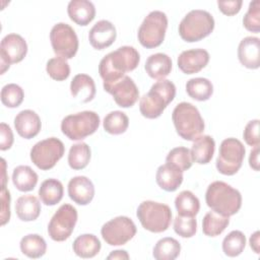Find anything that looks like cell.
Returning <instances> with one entry per match:
<instances>
[{
    "label": "cell",
    "mask_w": 260,
    "mask_h": 260,
    "mask_svg": "<svg viewBox=\"0 0 260 260\" xmlns=\"http://www.w3.org/2000/svg\"><path fill=\"white\" fill-rule=\"evenodd\" d=\"M90 160V148L85 142L73 144L68 153V165L72 170L84 169Z\"/></svg>",
    "instance_id": "e575fe53"
},
{
    "label": "cell",
    "mask_w": 260,
    "mask_h": 260,
    "mask_svg": "<svg viewBox=\"0 0 260 260\" xmlns=\"http://www.w3.org/2000/svg\"><path fill=\"white\" fill-rule=\"evenodd\" d=\"M136 215L145 230L156 234L167 231L172 220V210L169 205L151 200L141 202Z\"/></svg>",
    "instance_id": "8992f818"
},
{
    "label": "cell",
    "mask_w": 260,
    "mask_h": 260,
    "mask_svg": "<svg viewBox=\"0 0 260 260\" xmlns=\"http://www.w3.org/2000/svg\"><path fill=\"white\" fill-rule=\"evenodd\" d=\"M178 67L185 74H194L202 70L209 62V53L204 49L183 51L178 57Z\"/></svg>",
    "instance_id": "e0dca14e"
},
{
    "label": "cell",
    "mask_w": 260,
    "mask_h": 260,
    "mask_svg": "<svg viewBox=\"0 0 260 260\" xmlns=\"http://www.w3.org/2000/svg\"><path fill=\"white\" fill-rule=\"evenodd\" d=\"M205 201L211 210L230 217L240 210L242 195L231 185L222 181H214L207 187Z\"/></svg>",
    "instance_id": "7a4b0ae2"
},
{
    "label": "cell",
    "mask_w": 260,
    "mask_h": 260,
    "mask_svg": "<svg viewBox=\"0 0 260 260\" xmlns=\"http://www.w3.org/2000/svg\"><path fill=\"white\" fill-rule=\"evenodd\" d=\"M71 95L82 103H88L95 95V83L87 74H76L70 83Z\"/></svg>",
    "instance_id": "603a6c76"
},
{
    "label": "cell",
    "mask_w": 260,
    "mask_h": 260,
    "mask_svg": "<svg viewBox=\"0 0 260 260\" xmlns=\"http://www.w3.org/2000/svg\"><path fill=\"white\" fill-rule=\"evenodd\" d=\"M23 89L15 83H8L1 89V102L7 108H17L23 102Z\"/></svg>",
    "instance_id": "ab89813d"
},
{
    "label": "cell",
    "mask_w": 260,
    "mask_h": 260,
    "mask_svg": "<svg viewBox=\"0 0 260 260\" xmlns=\"http://www.w3.org/2000/svg\"><path fill=\"white\" fill-rule=\"evenodd\" d=\"M243 5L242 0H228V1H217L218 9L225 15L232 16L237 14Z\"/></svg>",
    "instance_id": "f6af8a7d"
},
{
    "label": "cell",
    "mask_w": 260,
    "mask_h": 260,
    "mask_svg": "<svg viewBox=\"0 0 260 260\" xmlns=\"http://www.w3.org/2000/svg\"><path fill=\"white\" fill-rule=\"evenodd\" d=\"M27 53V44L18 34L6 35L0 44L1 74H3L10 64L22 61Z\"/></svg>",
    "instance_id": "5bb4252c"
},
{
    "label": "cell",
    "mask_w": 260,
    "mask_h": 260,
    "mask_svg": "<svg viewBox=\"0 0 260 260\" xmlns=\"http://www.w3.org/2000/svg\"><path fill=\"white\" fill-rule=\"evenodd\" d=\"M15 212L22 221H32L41 213V203L34 195H22L15 202Z\"/></svg>",
    "instance_id": "484cf974"
},
{
    "label": "cell",
    "mask_w": 260,
    "mask_h": 260,
    "mask_svg": "<svg viewBox=\"0 0 260 260\" xmlns=\"http://www.w3.org/2000/svg\"><path fill=\"white\" fill-rule=\"evenodd\" d=\"M246 149L237 138H226L221 141L215 161L217 171L225 176H233L241 169Z\"/></svg>",
    "instance_id": "9c48e42d"
},
{
    "label": "cell",
    "mask_w": 260,
    "mask_h": 260,
    "mask_svg": "<svg viewBox=\"0 0 260 260\" xmlns=\"http://www.w3.org/2000/svg\"><path fill=\"white\" fill-rule=\"evenodd\" d=\"M174 231L182 238H191L196 234L197 221L194 216L178 215L174 219Z\"/></svg>",
    "instance_id": "60d3db41"
},
{
    "label": "cell",
    "mask_w": 260,
    "mask_h": 260,
    "mask_svg": "<svg viewBox=\"0 0 260 260\" xmlns=\"http://www.w3.org/2000/svg\"><path fill=\"white\" fill-rule=\"evenodd\" d=\"M10 219V193L6 186L1 187V224H6Z\"/></svg>",
    "instance_id": "ee69618b"
},
{
    "label": "cell",
    "mask_w": 260,
    "mask_h": 260,
    "mask_svg": "<svg viewBox=\"0 0 260 260\" xmlns=\"http://www.w3.org/2000/svg\"><path fill=\"white\" fill-rule=\"evenodd\" d=\"M155 180L162 190L167 192H174L183 182V172L176 166L166 162L158 167Z\"/></svg>",
    "instance_id": "44dd1931"
},
{
    "label": "cell",
    "mask_w": 260,
    "mask_h": 260,
    "mask_svg": "<svg viewBox=\"0 0 260 260\" xmlns=\"http://www.w3.org/2000/svg\"><path fill=\"white\" fill-rule=\"evenodd\" d=\"M168 27L167 14L159 10L149 12L138 28V41L147 49L160 46L165 40Z\"/></svg>",
    "instance_id": "ba28073f"
},
{
    "label": "cell",
    "mask_w": 260,
    "mask_h": 260,
    "mask_svg": "<svg viewBox=\"0 0 260 260\" xmlns=\"http://www.w3.org/2000/svg\"><path fill=\"white\" fill-rule=\"evenodd\" d=\"M238 58L242 65L249 69L260 66V40L257 37L244 38L238 47Z\"/></svg>",
    "instance_id": "ffe728a7"
},
{
    "label": "cell",
    "mask_w": 260,
    "mask_h": 260,
    "mask_svg": "<svg viewBox=\"0 0 260 260\" xmlns=\"http://www.w3.org/2000/svg\"><path fill=\"white\" fill-rule=\"evenodd\" d=\"M14 127L19 136L24 139L36 137L42 128L39 115L32 110L20 111L14 118Z\"/></svg>",
    "instance_id": "d6986e66"
},
{
    "label": "cell",
    "mask_w": 260,
    "mask_h": 260,
    "mask_svg": "<svg viewBox=\"0 0 260 260\" xmlns=\"http://www.w3.org/2000/svg\"><path fill=\"white\" fill-rule=\"evenodd\" d=\"M38 179V174L28 166H18L12 173V182L16 189L21 192L34 190Z\"/></svg>",
    "instance_id": "f1b7e54d"
},
{
    "label": "cell",
    "mask_w": 260,
    "mask_h": 260,
    "mask_svg": "<svg viewBox=\"0 0 260 260\" xmlns=\"http://www.w3.org/2000/svg\"><path fill=\"white\" fill-rule=\"evenodd\" d=\"M172 65L171 57L164 53H155L146 59L144 68L151 78L161 80L171 73Z\"/></svg>",
    "instance_id": "cb8c5ba5"
},
{
    "label": "cell",
    "mask_w": 260,
    "mask_h": 260,
    "mask_svg": "<svg viewBox=\"0 0 260 260\" xmlns=\"http://www.w3.org/2000/svg\"><path fill=\"white\" fill-rule=\"evenodd\" d=\"M13 133L11 128L5 124H0V149L1 150H7L9 149L13 144Z\"/></svg>",
    "instance_id": "bcb514c9"
},
{
    "label": "cell",
    "mask_w": 260,
    "mask_h": 260,
    "mask_svg": "<svg viewBox=\"0 0 260 260\" xmlns=\"http://www.w3.org/2000/svg\"><path fill=\"white\" fill-rule=\"evenodd\" d=\"M64 194L62 183L57 179L45 180L39 189V197L47 206L56 205L61 201Z\"/></svg>",
    "instance_id": "83f0119b"
},
{
    "label": "cell",
    "mask_w": 260,
    "mask_h": 260,
    "mask_svg": "<svg viewBox=\"0 0 260 260\" xmlns=\"http://www.w3.org/2000/svg\"><path fill=\"white\" fill-rule=\"evenodd\" d=\"M139 62L140 55L134 47L122 46L103 57L99 73L104 82L112 83L125 76L126 72L134 70Z\"/></svg>",
    "instance_id": "6da1fadb"
},
{
    "label": "cell",
    "mask_w": 260,
    "mask_h": 260,
    "mask_svg": "<svg viewBox=\"0 0 260 260\" xmlns=\"http://www.w3.org/2000/svg\"><path fill=\"white\" fill-rule=\"evenodd\" d=\"M259 237H260V232L259 231H256L250 237V246L256 254H259V245H260L259 244Z\"/></svg>",
    "instance_id": "c3c4849f"
},
{
    "label": "cell",
    "mask_w": 260,
    "mask_h": 260,
    "mask_svg": "<svg viewBox=\"0 0 260 260\" xmlns=\"http://www.w3.org/2000/svg\"><path fill=\"white\" fill-rule=\"evenodd\" d=\"M186 91L193 100L204 102L211 98L213 93V85L207 78L195 77L187 81Z\"/></svg>",
    "instance_id": "f546056e"
},
{
    "label": "cell",
    "mask_w": 260,
    "mask_h": 260,
    "mask_svg": "<svg viewBox=\"0 0 260 260\" xmlns=\"http://www.w3.org/2000/svg\"><path fill=\"white\" fill-rule=\"evenodd\" d=\"M249 165L254 171H259V145L254 146L250 152Z\"/></svg>",
    "instance_id": "7dc6e473"
},
{
    "label": "cell",
    "mask_w": 260,
    "mask_h": 260,
    "mask_svg": "<svg viewBox=\"0 0 260 260\" xmlns=\"http://www.w3.org/2000/svg\"><path fill=\"white\" fill-rule=\"evenodd\" d=\"M181 252L180 243L171 237H166L157 241L153 248L152 255L156 260H174Z\"/></svg>",
    "instance_id": "836d02e7"
},
{
    "label": "cell",
    "mask_w": 260,
    "mask_h": 260,
    "mask_svg": "<svg viewBox=\"0 0 260 260\" xmlns=\"http://www.w3.org/2000/svg\"><path fill=\"white\" fill-rule=\"evenodd\" d=\"M172 120L179 136L188 141H194L205 128L198 109L187 102H182L175 107Z\"/></svg>",
    "instance_id": "277c9868"
},
{
    "label": "cell",
    "mask_w": 260,
    "mask_h": 260,
    "mask_svg": "<svg viewBox=\"0 0 260 260\" xmlns=\"http://www.w3.org/2000/svg\"><path fill=\"white\" fill-rule=\"evenodd\" d=\"M1 161H2V168H3V170H2V185H1V187H5V186H6V182H7L6 170H5V168H6V162H5V159H4V158H2Z\"/></svg>",
    "instance_id": "f907efd6"
},
{
    "label": "cell",
    "mask_w": 260,
    "mask_h": 260,
    "mask_svg": "<svg viewBox=\"0 0 260 260\" xmlns=\"http://www.w3.org/2000/svg\"><path fill=\"white\" fill-rule=\"evenodd\" d=\"M50 41L54 53L64 59H72L78 50V38L75 30L65 22L55 24L50 31Z\"/></svg>",
    "instance_id": "8fae6325"
},
{
    "label": "cell",
    "mask_w": 260,
    "mask_h": 260,
    "mask_svg": "<svg viewBox=\"0 0 260 260\" xmlns=\"http://www.w3.org/2000/svg\"><path fill=\"white\" fill-rule=\"evenodd\" d=\"M73 252L81 258H92L99 254L102 245L100 240L92 234L78 236L72 245Z\"/></svg>",
    "instance_id": "4316f807"
},
{
    "label": "cell",
    "mask_w": 260,
    "mask_h": 260,
    "mask_svg": "<svg viewBox=\"0 0 260 260\" xmlns=\"http://www.w3.org/2000/svg\"><path fill=\"white\" fill-rule=\"evenodd\" d=\"M214 24V18L208 11L194 9L189 11L181 20L179 35L185 42H198L212 32Z\"/></svg>",
    "instance_id": "5b68a950"
},
{
    "label": "cell",
    "mask_w": 260,
    "mask_h": 260,
    "mask_svg": "<svg viewBox=\"0 0 260 260\" xmlns=\"http://www.w3.org/2000/svg\"><path fill=\"white\" fill-rule=\"evenodd\" d=\"M19 246L22 254L32 259L44 256L47 251L46 241L43 237L37 234H29L24 236L21 239Z\"/></svg>",
    "instance_id": "4dcf8cb0"
},
{
    "label": "cell",
    "mask_w": 260,
    "mask_h": 260,
    "mask_svg": "<svg viewBox=\"0 0 260 260\" xmlns=\"http://www.w3.org/2000/svg\"><path fill=\"white\" fill-rule=\"evenodd\" d=\"M67 13L72 21L85 26L95 16V7L88 0H71L67 6Z\"/></svg>",
    "instance_id": "7402d4cb"
},
{
    "label": "cell",
    "mask_w": 260,
    "mask_h": 260,
    "mask_svg": "<svg viewBox=\"0 0 260 260\" xmlns=\"http://www.w3.org/2000/svg\"><path fill=\"white\" fill-rule=\"evenodd\" d=\"M243 24L245 28L252 32H259L260 30V1L254 0L250 2L248 11L243 17Z\"/></svg>",
    "instance_id": "b9f144b4"
},
{
    "label": "cell",
    "mask_w": 260,
    "mask_h": 260,
    "mask_svg": "<svg viewBox=\"0 0 260 260\" xmlns=\"http://www.w3.org/2000/svg\"><path fill=\"white\" fill-rule=\"evenodd\" d=\"M176 86L168 79H161L151 85L139 102V111L147 119L158 118L168 105L175 99Z\"/></svg>",
    "instance_id": "3957f363"
},
{
    "label": "cell",
    "mask_w": 260,
    "mask_h": 260,
    "mask_svg": "<svg viewBox=\"0 0 260 260\" xmlns=\"http://www.w3.org/2000/svg\"><path fill=\"white\" fill-rule=\"evenodd\" d=\"M246 247V237L241 231H232L222 241V251L229 257L239 256Z\"/></svg>",
    "instance_id": "8d00e7d4"
},
{
    "label": "cell",
    "mask_w": 260,
    "mask_h": 260,
    "mask_svg": "<svg viewBox=\"0 0 260 260\" xmlns=\"http://www.w3.org/2000/svg\"><path fill=\"white\" fill-rule=\"evenodd\" d=\"M230 217L220 215L213 210L208 211L202 220V231L205 236L216 237L220 235L229 225Z\"/></svg>",
    "instance_id": "d6a6232c"
},
{
    "label": "cell",
    "mask_w": 260,
    "mask_h": 260,
    "mask_svg": "<svg viewBox=\"0 0 260 260\" xmlns=\"http://www.w3.org/2000/svg\"><path fill=\"white\" fill-rule=\"evenodd\" d=\"M103 126L106 132L113 135H119L127 130L129 126V118L122 111H113L104 118Z\"/></svg>",
    "instance_id": "d590c367"
},
{
    "label": "cell",
    "mask_w": 260,
    "mask_h": 260,
    "mask_svg": "<svg viewBox=\"0 0 260 260\" xmlns=\"http://www.w3.org/2000/svg\"><path fill=\"white\" fill-rule=\"evenodd\" d=\"M77 222V210L70 204H62L52 216L48 224V234L53 241L67 240Z\"/></svg>",
    "instance_id": "7c38bea8"
},
{
    "label": "cell",
    "mask_w": 260,
    "mask_h": 260,
    "mask_svg": "<svg viewBox=\"0 0 260 260\" xmlns=\"http://www.w3.org/2000/svg\"><path fill=\"white\" fill-rule=\"evenodd\" d=\"M136 225L127 216H117L107 221L101 229L104 241L110 246L125 245L136 235Z\"/></svg>",
    "instance_id": "4fadbf2b"
},
{
    "label": "cell",
    "mask_w": 260,
    "mask_h": 260,
    "mask_svg": "<svg viewBox=\"0 0 260 260\" xmlns=\"http://www.w3.org/2000/svg\"><path fill=\"white\" fill-rule=\"evenodd\" d=\"M166 161L176 166L182 172L189 170L192 167L193 160L191 157L190 149L184 146L173 148L167 155Z\"/></svg>",
    "instance_id": "74e56055"
},
{
    "label": "cell",
    "mask_w": 260,
    "mask_h": 260,
    "mask_svg": "<svg viewBox=\"0 0 260 260\" xmlns=\"http://www.w3.org/2000/svg\"><path fill=\"white\" fill-rule=\"evenodd\" d=\"M215 142L209 135H200L192 144L190 149L192 160L199 165L208 164L214 153Z\"/></svg>",
    "instance_id": "d4e9b609"
},
{
    "label": "cell",
    "mask_w": 260,
    "mask_h": 260,
    "mask_svg": "<svg viewBox=\"0 0 260 260\" xmlns=\"http://www.w3.org/2000/svg\"><path fill=\"white\" fill-rule=\"evenodd\" d=\"M243 137L246 143L250 146H258L260 144V138H259V120H252L247 123L244 132Z\"/></svg>",
    "instance_id": "7bdbcfd3"
},
{
    "label": "cell",
    "mask_w": 260,
    "mask_h": 260,
    "mask_svg": "<svg viewBox=\"0 0 260 260\" xmlns=\"http://www.w3.org/2000/svg\"><path fill=\"white\" fill-rule=\"evenodd\" d=\"M46 71L49 76L57 81H62L70 75V67L66 59L62 57H54L49 59L46 65Z\"/></svg>",
    "instance_id": "f35d334b"
},
{
    "label": "cell",
    "mask_w": 260,
    "mask_h": 260,
    "mask_svg": "<svg viewBox=\"0 0 260 260\" xmlns=\"http://www.w3.org/2000/svg\"><path fill=\"white\" fill-rule=\"evenodd\" d=\"M100 122L95 112L83 111L66 116L61 122V130L70 140H82L98 130Z\"/></svg>",
    "instance_id": "52a82bcc"
},
{
    "label": "cell",
    "mask_w": 260,
    "mask_h": 260,
    "mask_svg": "<svg viewBox=\"0 0 260 260\" xmlns=\"http://www.w3.org/2000/svg\"><path fill=\"white\" fill-rule=\"evenodd\" d=\"M104 89L113 95L115 103L121 108H130L138 101L139 90L133 79L127 75L112 83H103Z\"/></svg>",
    "instance_id": "9a60e30c"
},
{
    "label": "cell",
    "mask_w": 260,
    "mask_h": 260,
    "mask_svg": "<svg viewBox=\"0 0 260 260\" xmlns=\"http://www.w3.org/2000/svg\"><path fill=\"white\" fill-rule=\"evenodd\" d=\"M68 195L78 205H87L94 196V186L85 176L73 177L68 183Z\"/></svg>",
    "instance_id": "ac0fdd59"
},
{
    "label": "cell",
    "mask_w": 260,
    "mask_h": 260,
    "mask_svg": "<svg viewBox=\"0 0 260 260\" xmlns=\"http://www.w3.org/2000/svg\"><path fill=\"white\" fill-rule=\"evenodd\" d=\"M65 152L63 142L56 138L50 137L37 142L30 149V159L40 170L48 171L62 158Z\"/></svg>",
    "instance_id": "30bf717a"
},
{
    "label": "cell",
    "mask_w": 260,
    "mask_h": 260,
    "mask_svg": "<svg viewBox=\"0 0 260 260\" xmlns=\"http://www.w3.org/2000/svg\"><path fill=\"white\" fill-rule=\"evenodd\" d=\"M117 31L115 25L106 19L99 20L88 32V41L92 48L104 50L110 47L116 40Z\"/></svg>",
    "instance_id": "2e32d148"
},
{
    "label": "cell",
    "mask_w": 260,
    "mask_h": 260,
    "mask_svg": "<svg viewBox=\"0 0 260 260\" xmlns=\"http://www.w3.org/2000/svg\"><path fill=\"white\" fill-rule=\"evenodd\" d=\"M175 206L178 215L195 216L200 209L199 199L189 190L180 192L175 199Z\"/></svg>",
    "instance_id": "1f68e13d"
},
{
    "label": "cell",
    "mask_w": 260,
    "mask_h": 260,
    "mask_svg": "<svg viewBox=\"0 0 260 260\" xmlns=\"http://www.w3.org/2000/svg\"><path fill=\"white\" fill-rule=\"evenodd\" d=\"M107 258L108 259H129V255L125 250H116V251H112Z\"/></svg>",
    "instance_id": "681fc988"
}]
</instances>
